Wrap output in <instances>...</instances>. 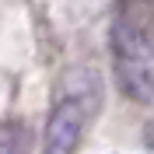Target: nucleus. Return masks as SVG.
Segmentation results:
<instances>
[{
  "label": "nucleus",
  "instance_id": "2",
  "mask_svg": "<svg viewBox=\"0 0 154 154\" xmlns=\"http://www.w3.org/2000/svg\"><path fill=\"white\" fill-rule=\"evenodd\" d=\"M91 105H95L91 91H63L53 102V112L46 119L42 154H74L77 144H81V133L88 126Z\"/></svg>",
  "mask_w": 154,
  "mask_h": 154
},
{
  "label": "nucleus",
  "instance_id": "1",
  "mask_svg": "<svg viewBox=\"0 0 154 154\" xmlns=\"http://www.w3.org/2000/svg\"><path fill=\"white\" fill-rule=\"evenodd\" d=\"M112 70H116V84L126 98H133V102L154 98V35L144 0H116Z\"/></svg>",
  "mask_w": 154,
  "mask_h": 154
},
{
  "label": "nucleus",
  "instance_id": "3",
  "mask_svg": "<svg viewBox=\"0 0 154 154\" xmlns=\"http://www.w3.org/2000/svg\"><path fill=\"white\" fill-rule=\"evenodd\" d=\"M0 154H32V130L21 119H4L0 126Z\"/></svg>",
  "mask_w": 154,
  "mask_h": 154
}]
</instances>
